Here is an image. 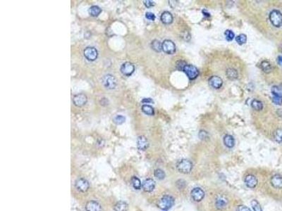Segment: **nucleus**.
<instances>
[{
    "instance_id": "obj_1",
    "label": "nucleus",
    "mask_w": 282,
    "mask_h": 211,
    "mask_svg": "<svg viewBox=\"0 0 282 211\" xmlns=\"http://www.w3.org/2000/svg\"><path fill=\"white\" fill-rule=\"evenodd\" d=\"M176 168L181 173L188 174L192 170L193 164L190 160H187V159H183V160H180L176 165Z\"/></svg>"
},
{
    "instance_id": "obj_2",
    "label": "nucleus",
    "mask_w": 282,
    "mask_h": 211,
    "mask_svg": "<svg viewBox=\"0 0 282 211\" xmlns=\"http://www.w3.org/2000/svg\"><path fill=\"white\" fill-rule=\"evenodd\" d=\"M174 205V199L172 197L169 195L164 196L162 199L159 200L158 203V206L162 210H167L170 209Z\"/></svg>"
},
{
    "instance_id": "obj_3",
    "label": "nucleus",
    "mask_w": 282,
    "mask_h": 211,
    "mask_svg": "<svg viewBox=\"0 0 282 211\" xmlns=\"http://www.w3.org/2000/svg\"><path fill=\"white\" fill-rule=\"evenodd\" d=\"M270 22L274 27H279L282 25V14L278 10H273L270 14Z\"/></svg>"
},
{
    "instance_id": "obj_4",
    "label": "nucleus",
    "mask_w": 282,
    "mask_h": 211,
    "mask_svg": "<svg viewBox=\"0 0 282 211\" xmlns=\"http://www.w3.org/2000/svg\"><path fill=\"white\" fill-rule=\"evenodd\" d=\"M183 71L190 79H195L199 75V70L193 65L186 64L183 68Z\"/></svg>"
},
{
    "instance_id": "obj_5",
    "label": "nucleus",
    "mask_w": 282,
    "mask_h": 211,
    "mask_svg": "<svg viewBox=\"0 0 282 211\" xmlns=\"http://www.w3.org/2000/svg\"><path fill=\"white\" fill-rule=\"evenodd\" d=\"M102 82L105 88L108 89V90H113L116 87V79L115 78L114 76L112 75H106L103 77L102 79Z\"/></svg>"
},
{
    "instance_id": "obj_6",
    "label": "nucleus",
    "mask_w": 282,
    "mask_h": 211,
    "mask_svg": "<svg viewBox=\"0 0 282 211\" xmlns=\"http://www.w3.org/2000/svg\"><path fill=\"white\" fill-rule=\"evenodd\" d=\"M272 93L273 94L272 101L276 105L282 104V93L281 90L279 87L274 86L272 89Z\"/></svg>"
},
{
    "instance_id": "obj_7",
    "label": "nucleus",
    "mask_w": 282,
    "mask_h": 211,
    "mask_svg": "<svg viewBox=\"0 0 282 211\" xmlns=\"http://www.w3.org/2000/svg\"><path fill=\"white\" fill-rule=\"evenodd\" d=\"M162 50L168 54H173L176 51V46L172 40H166L162 42Z\"/></svg>"
},
{
    "instance_id": "obj_8",
    "label": "nucleus",
    "mask_w": 282,
    "mask_h": 211,
    "mask_svg": "<svg viewBox=\"0 0 282 211\" xmlns=\"http://www.w3.org/2000/svg\"><path fill=\"white\" fill-rule=\"evenodd\" d=\"M135 70L134 65L130 62H126L121 65V72L124 75L130 76L133 73Z\"/></svg>"
},
{
    "instance_id": "obj_9",
    "label": "nucleus",
    "mask_w": 282,
    "mask_h": 211,
    "mask_svg": "<svg viewBox=\"0 0 282 211\" xmlns=\"http://www.w3.org/2000/svg\"><path fill=\"white\" fill-rule=\"evenodd\" d=\"M84 56L88 60L93 61H94L97 58V50L94 47H87L86 49L84 50Z\"/></svg>"
},
{
    "instance_id": "obj_10",
    "label": "nucleus",
    "mask_w": 282,
    "mask_h": 211,
    "mask_svg": "<svg viewBox=\"0 0 282 211\" xmlns=\"http://www.w3.org/2000/svg\"><path fill=\"white\" fill-rule=\"evenodd\" d=\"M191 197L196 202H199L205 197V192L200 188H195L191 191Z\"/></svg>"
},
{
    "instance_id": "obj_11",
    "label": "nucleus",
    "mask_w": 282,
    "mask_h": 211,
    "mask_svg": "<svg viewBox=\"0 0 282 211\" xmlns=\"http://www.w3.org/2000/svg\"><path fill=\"white\" fill-rule=\"evenodd\" d=\"M76 187L79 191L85 192L89 189V182L84 178L78 179L76 182Z\"/></svg>"
},
{
    "instance_id": "obj_12",
    "label": "nucleus",
    "mask_w": 282,
    "mask_h": 211,
    "mask_svg": "<svg viewBox=\"0 0 282 211\" xmlns=\"http://www.w3.org/2000/svg\"><path fill=\"white\" fill-rule=\"evenodd\" d=\"M73 103L75 106L78 107H81L84 106L85 103L88 101V98H87L86 95L84 94H78L77 95H75L73 97Z\"/></svg>"
},
{
    "instance_id": "obj_13",
    "label": "nucleus",
    "mask_w": 282,
    "mask_h": 211,
    "mask_svg": "<svg viewBox=\"0 0 282 211\" xmlns=\"http://www.w3.org/2000/svg\"><path fill=\"white\" fill-rule=\"evenodd\" d=\"M142 186L145 191L151 192L155 187V182L153 179H147L142 183Z\"/></svg>"
},
{
    "instance_id": "obj_14",
    "label": "nucleus",
    "mask_w": 282,
    "mask_h": 211,
    "mask_svg": "<svg viewBox=\"0 0 282 211\" xmlns=\"http://www.w3.org/2000/svg\"><path fill=\"white\" fill-rule=\"evenodd\" d=\"M149 144H148V141L146 139L145 137L144 136H140L138 137V140H137V147L138 149L140 151H145L148 149Z\"/></svg>"
},
{
    "instance_id": "obj_15",
    "label": "nucleus",
    "mask_w": 282,
    "mask_h": 211,
    "mask_svg": "<svg viewBox=\"0 0 282 211\" xmlns=\"http://www.w3.org/2000/svg\"><path fill=\"white\" fill-rule=\"evenodd\" d=\"M209 83L213 88L219 89L222 86L223 81H222L221 77L214 75V76H212L210 78H209Z\"/></svg>"
},
{
    "instance_id": "obj_16",
    "label": "nucleus",
    "mask_w": 282,
    "mask_h": 211,
    "mask_svg": "<svg viewBox=\"0 0 282 211\" xmlns=\"http://www.w3.org/2000/svg\"><path fill=\"white\" fill-rule=\"evenodd\" d=\"M271 184L275 189L282 188V176L280 175H275L271 178Z\"/></svg>"
},
{
    "instance_id": "obj_17",
    "label": "nucleus",
    "mask_w": 282,
    "mask_h": 211,
    "mask_svg": "<svg viewBox=\"0 0 282 211\" xmlns=\"http://www.w3.org/2000/svg\"><path fill=\"white\" fill-rule=\"evenodd\" d=\"M245 183L248 188L253 189L256 187L257 184V179L255 176L253 175H249L246 176L245 178Z\"/></svg>"
},
{
    "instance_id": "obj_18",
    "label": "nucleus",
    "mask_w": 282,
    "mask_h": 211,
    "mask_svg": "<svg viewBox=\"0 0 282 211\" xmlns=\"http://www.w3.org/2000/svg\"><path fill=\"white\" fill-rule=\"evenodd\" d=\"M86 211H101V205L97 201H88L85 205Z\"/></svg>"
},
{
    "instance_id": "obj_19",
    "label": "nucleus",
    "mask_w": 282,
    "mask_h": 211,
    "mask_svg": "<svg viewBox=\"0 0 282 211\" xmlns=\"http://www.w3.org/2000/svg\"><path fill=\"white\" fill-rule=\"evenodd\" d=\"M161 21L164 24H166V25H169L173 22L174 18L172 14H171L170 12H163L162 15H161L160 17Z\"/></svg>"
},
{
    "instance_id": "obj_20",
    "label": "nucleus",
    "mask_w": 282,
    "mask_h": 211,
    "mask_svg": "<svg viewBox=\"0 0 282 211\" xmlns=\"http://www.w3.org/2000/svg\"><path fill=\"white\" fill-rule=\"evenodd\" d=\"M227 199L224 197H219L215 201V206L218 210H223L227 205Z\"/></svg>"
},
{
    "instance_id": "obj_21",
    "label": "nucleus",
    "mask_w": 282,
    "mask_h": 211,
    "mask_svg": "<svg viewBox=\"0 0 282 211\" xmlns=\"http://www.w3.org/2000/svg\"><path fill=\"white\" fill-rule=\"evenodd\" d=\"M224 143L225 146L228 148H233L234 147L235 140L234 138L231 135L227 134L224 137Z\"/></svg>"
},
{
    "instance_id": "obj_22",
    "label": "nucleus",
    "mask_w": 282,
    "mask_h": 211,
    "mask_svg": "<svg viewBox=\"0 0 282 211\" xmlns=\"http://www.w3.org/2000/svg\"><path fill=\"white\" fill-rule=\"evenodd\" d=\"M260 67L261 69L266 73H270L272 70V65H271L270 63L267 61H262Z\"/></svg>"
},
{
    "instance_id": "obj_23",
    "label": "nucleus",
    "mask_w": 282,
    "mask_h": 211,
    "mask_svg": "<svg viewBox=\"0 0 282 211\" xmlns=\"http://www.w3.org/2000/svg\"><path fill=\"white\" fill-rule=\"evenodd\" d=\"M115 211H127L128 210V204L124 201H119L116 205H114Z\"/></svg>"
},
{
    "instance_id": "obj_24",
    "label": "nucleus",
    "mask_w": 282,
    "mask_h": 211,
    "mask_svg": "<svg viewBox=\"0 0 282 211\" xmlns=\"http://www.w3.org/2000/svg\"><path fill=\"white\" fill-rule=\"evenodd\" d=\"M226 74L228 78L230 79H235L238 77V72L234 68H228Z\"/></svg>"
},
{
    "instance_id": "obj_25",
    "label": "nucleus",
    "mask_w": 282,
    "mask_h": 211,
    "mask_svg": "<svg viewBox=\"0 0 282 211\" xmlns=\"http://www.w3.org/2000/svg\"><path fill=\"white\" fill-rule=\"evenodd\" d=\"M151 47L157 52H160L162 50V44L159 40H153L151 43Z\"/></svg>"
},
{
    "instance_id": "obj_26",
    "label": "nucleus",
    "mask_w": 282,
    "mask_h": 211,
    "mask_svg": "<svg viewBox=\"0 0 282 211\" xmlns=\"http://www.w3.org/2000/svg\"><path fill=\"white\" fill-rule=\"evenodd\" d=\"M102 12V9L97 6H92L89 9V14L92 16H97Z\"/></svg>"
},
{
    "instance_id": "obj_27",
    "label": "nucleus",
    "mask_w": 282,
    "mask_h": 211,
    "mask_svg": "<svg viewBox=\"0 0 282 211\" xmlns=\"http://www.w3.org/2000/svg\"><path fill=\"white\" fill-rule=\"evenodd\" d=\"M142 111L144 113L148 116H153L155 114V111H154V108L151 106L149 105H143L142 106Z\"/></svg>"
},
{
    "instance_id": "obj_28",
    "label": "nucleus",
    "mask_w": 282,
    "mask_h": 211,
    "mask_svg": "<svg viewBox=\"0 0 282 211\" xmlns=\"http://www.w3.org/2000/svg\"><path fill=\"white\" fill-rule=\"evenodd\" d=\"M251 106L256 111H261L263 108L262 102H261L260 101H258V100H253L251 103Z\"/></svg>"
},
{
    "instance_id": "obj_29",
    "label": "nucleus",
    "mask_w": 282,
    "mask_h": 211,
    "mask_svg": "<svg viewBox=\"0 0 282 211\" xmlns=\"http://www.w3.org/2000/svg\"><path fill=\"white\" fill-rule=\"evenodd\" d=\"M274 138L276 142L282 144V129H276L274 134Z\"/></svg>"
},
{
    "instance_id": "obj_30",
    "label": "nucleus",
    "mask_w": 282,
    "mask_h": 211,
    "mask_svg": "<svg viewBox=\"0 0 282 211\" xmlns=\"http://www.w3.org/2000/svg\"><path fill=\"white\" fill-rule=\"evenodd\" d=\"M131 184H132L133 188L135 189L138 190L141 188V182L137 177H133L131 178Z\"/></svg>"
},
{
    "instance_id": "obj_31",
    "label": "nucleus",
    "mask_w": 282,
    "mask_h": 211,
    "mask_svg": "<svg viewBox=\"0 0 282 211\" xmlns=\"http://www.w3.org/2000/svg\"><path fill=\"white\" fill-rule=\"evenodd\" d=\"M154 175H155V177H156V178L158 179H160V180H162V179H164L165 176H166V175H165V173H164V172L161 169L155 170V173H154Z\"/></svg>"
},
{
    "instance_id": "obj_32",
    "label": "nucleus",
    "mask_w": 282,
    "mask_h": 211,
    "mask_svg": "<svg viewBox=\"0 0 282 211\" xmlns=\"http://www.w3.org/2000/svg\"><path fill=\"white\" fill-rule=\"evenodd\" d=\"M235 41L238 44H243L247 41V37L245 34H241L235 38Z\"/></svg>"
},
{
    "instance_id": "obj_33",
    "label": "nucleus",
    "mask_w": 282,
    "mask_h": 211,
    "mask_svg": "<svg viewBox=\"0 0 282 211\" xmlns=\"http://www.w3.org/2000/svg\"><path fill=\"white\" fill-rule=\"evenodd\" d=\"M126 118L124 116H121V115H118V116H115L113 119V121H114V123H116V125H121L123 124L124 122H125Z\"/></svg>"
},
{
    "instance_id": "obj_34",
    "label": "nucleus",
    "mask_w": 282,
    "mask_h": 211,
    "mask_svg": "<svg viewBox=\"0 0 282 211\" xmlns=\"http://www.w3.org/2000/svg\"><path fill=\"white\" fill-rule=\"evenodd\" d=\"M224 35H225L226 40L229 42L232 41L233 39L235 37L234 33H233L231 30H226L225 33H224Z\"/></svg>"
},
{
    "instance_id": "obj_35",
    "label": "nucleus",
    "mask_w": 282,
    "mask_h": 211,
    "mask_svg": "<svg viewBox=\"0 0 282 211\" xmlns=\"http://www.w3.org/2000/svg\"><path fill=\"white\" fill-rule=\"evenodd\" d=\"M251 205L252 207H253L254 211H262L260 204H259L258 201H256V200H253V201H251Z\"/></svg>"
},
{
    "instance_id": "obj_36",
    "label": "nucleus",
    "mask_w": 282,
    "mask_h": 211,
    "mask_svg": "<svg viewBox=\"0 0 282 211\" xmlns=\"http://www.w3.org/2000/svg\"><path fill=\"white\" fill-rule=\"evenodd\" d=\"M145 17L150 21H155V15L152 12H147L145 14Z\"/></svg>"
},
{
    "instance_id": "obj_37",
    "label": "nucleus",
    "mask_w": 282,
    "mask_h": 211,
    "mask_svg": "<svg viewBox=\"0 0 282 211\" xmlns=\"http://www.w3.org/2000/svg\"><path fill=\"white\" fill-rule=\"evenodd\" d=\"M185 65H186V63H185V61H178L176 66H177V68L179 70H183V68H184Z\"/></svg>"
},
{
    "instance_id": "obj_38",
    "label": "nucleus",
    "mask_w": 282,
    "mask_h": 211,
    "mask_svg": "<svg viewBox=\"0 0 282 211\" xmlns=\"http://www.w3.org/2000/svg\"><path fill=\"white\" fill-rule=\"evenodd\" d=\"M237 211H251L250 209L248 207L246 206V205H241L237 208Z\"/></svg>"
},
{
    "instance_id": "obj_39",
    "label": "nucleus",
    "mask_w": 282,
    "mask_h": 211,
    "mask_svg": "<svg viewBox=\"0 0 282 211\" xmlns=\"http://www.w3.org/2000/svg\"><path fill=\"white\" fill-rule=\"evenodd\" d=\"M144 4L145 6L148 7V8H150V7L155 6V2L150 1V0H148V1H144Z\"/></svg>"
},
{
    "instance_id": "obj_40",
    "label": "nucleus",
    "mask_w": 282,
    "mask_h": 211,
    "mask_svg": "<svg viewBox=\"0 0 282 211\" xmlns=\"http://www.w3.org/2000/svg\"><path fill=\"white\" fill-rule=\"evenodd\" d=\"M199 137L201 139H205V138L207 137V133L205 131H200L199 133Z\"/></svg>"
},
{
    "instance_id": "obj_41",
    "label": "nucleus",
    "mask_w": 282,
    "mask_h": 211,
    "mask_svg": "<svg viewBox=\"0 0 282 211\" xmlns=\"http://www.w3.org/2000/svg\"><path fill=\"white\" fill-rule=\"evenodd\" d=\"M142 103H153V101L150 98H145L142 100Z\"/></svg>"
},
{
    "instance_id": "obj_42",
    "label": "nucleus",
    "mask_w": 282,
    "mask_h": 211,
    "mask_svg": "<svg viewBox=\"0 0 282 211\" xmlns=\"http://www.w3.org/2000/svg\"><path fill=\"white\" fill-rule=\"evenodd\" d=\"M277 62L280 66H282V56H279L277 58Z\"/></svg>"
},
{
    "instance_id": "obj_43",
    "label": "nucleus",
    "mask_w": 282,
    "mask_h": 211,
    "mask_svg": "<svg viewBox=\"0 0 282 211\" xmlns=\"http://www.w3.org/2000/svg\"><path fill=\"white\" fill-rule=\"evenodd\" d=\"M203 14H204V16H208V17H209V16H210V15H209V13H207V12H206V11L203 10Z\"/></svg>"
},
{
    "instance_id": "obj_44",
    "label": "nucleus",
    "mask_w": 282,
    "mask_h": 211,
    "mask_svg": "<svg viewBox=\"0 0 282 211\" xmlns=\"http://www.w3.org/2000/svg\"><path fill=\"white\" fill-rule=\"evenodd\" d=\"M280 51H281V52L282 53V45L280 47Z\"/></svg>"
}]
</instances>
